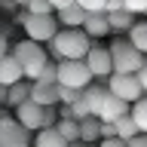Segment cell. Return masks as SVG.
Segmentation results:
<instances>
[{
  "instance_id": "obj_11",
  "label": "cell",
  "mask_w": 147,
  "mask_h": 147,
  "mask_svg": "<svg viewBox=\"0 0 147 147\" xmlns=\"http://www.w3.org/2000/svg\"><path fill=\"white\" fill-rule=\"evenodd\" d=\"M83 18H86V9L77 0H71V3H64V6L55 9V22L61 28H83Z\"/></svg>"
},
{
  "instance_id": "obj_15",
  "label": "cell",
  "mask_w": 147,
  "mask_h": 147,
  "mask_svg": "<svg viewBox=\"0 0 147 147\" xmlns=\"http://www.w3.org/2000/svg\"><path fill=\"white\" fill-rule=\"evenodd\" d=\"M104 16H107L110 34H126L129 28L135 25V12H129V9H117V12H104Z\"/></svg>"
},
{
  "instance_id": "obj_16",
  "label": "cell",
  "mask_w": 147,
  "mask_h": 147,
  "mask_svg": "<svg viewBox=\"0 0 147 147\" xmlns=\"http://www.w3.org/2000/svg\"><path fill=\"white\" fill-rule=\"evenodd\" d=\"M80 141H86V144H95V141H101V119L98 117H83L80 119Z\"/></svg>"
},
{
  "instance_id": "obj_34",
  "label": "cell",
  "mask_w": 147,
  "mask_h": 147,
  "mask_svg": "<svg viewBox=\"0 0 147 147\" xmlns=\"http://www.w3.org/2000/svg\"><path fill=\"white\" fill-rule=\"evenodd\" d=\"M52 3V9H58V6H64V3H71V0H49Z\"/></svg>"
},
{
  "instance_id": "obj_13",
  "label": "cell",
  "mask_w": 147,
  "mask_h": 147,
  "mask_svg": "<svg viewBox=\"0 0 147 147\" xmlns=\"http://www.w3.org/2000/svg\"><path fill=\"white\" fill-rule=\"evenodd\" d=\"M31 98L37 104H58V89L55 83H40V80H31Z\"/></svg>"
},
{
  "instance_id": "obj_4",
  "label": "cell",
  "mask_w": 147,
  "mask_h": 147,
  "mask_svg": "<svg viewBox=\"0 0 147 147\" xmlns=\"http://www.w3.org/2000/svg\"><path fill=\"white\" fill-rule=\"evenodd\" d=\"M18 22H22V28H25L28 40H37V43H49L52 40V34L58 31V22H55L52 12H22L18 16Z\"/></svg>"
},
{
  "instance_id": "obj_14",
  "label": "cell",
  "mask_w": 147,
  "mask_h": 147,
  "mask_svg": "<svg viewBox=\"0 0 147 147\" xmlns=\"http://www.w3.org/2000/svg\"><path fill=\"white\" fill-rule=\"evenodd\" d=\"M83 31H86L89 37H104V34H110L107 16H104V12H86V18H83Z\"/></svg>"
},
{
  "instance_id": "obj_21",
  "label": "cell",
  "mask_w": 147,
  "mask_h": 147,
  "mask_svg": "<svg viewBox=\"0 0 147 147\" xmlns=\"http://www.w3.org/2000/svg\"><path fill=\"white\" fill-rule=\"evenodd\" d=\"M28 95H31V83H25V80H18V83H12V86H6V104H9V107L22 104Z\"/></svg>"
},
{
  "instance_id": "obj_3",
  "label": "cell",
  "mask_w": 147,
  "mask_h": 147,
  "mask_svg": "<svg viewBox=\"0 0 147 147\" xmlns=\"http://www.w3.org/2000/svg\"><path fill=\"white\" fill-rule=\"evenodd\" d=\"M12 55L18 58L22 64V74H25V80H37V74L43 71V64L49 61V55H46L43 43H37V40H22V43L12 46Z\"/></svg>"
},
{
  "instance_id": "obj_25",
  "label": "cell",
  "mask_w": 147,
  "mask_h": 147,
  "mask_svg": "<svg viewBox=\"0 0 147 147\" xmlns=\"http://www.w3.org/2000/svg\"><path fill=\"white\" fill-rule=\"evenodd\" d=\"M80 92H83V89H80ZM71 117L77 119V123H80L83 117H89V107H86V101H83V95H80L77 101H71Z\"/></svg>"
},
{
  "instance_id": "obj_22",
  "label": "cell",
  "mask_w": 147,
  "mask_h": 147,
  "mask_svg": "<svg viewBox=\"0 0 147 147\" xmlns=\"http://www.w3.org/2000/svg\"><path fill=\"white\" fill-rule=\"evenodd\" d=\"M113 129H117V135L123 138V141H129L132 135H138V126H135V119L129 117V110H126V113H119V117L113 119Z\"/></svg>"
},
{
  "instance_id": "obj_1",
  "label": "cell",
  "mask_w": 147,
  "mask_h": 147,
  "mask_svg": "<svg viewBox=\"0 0 147 147\" xmlns=\"http://www.w3.org/2000/svg\"><path fill=\"white\" fill-rule=\"evenodd\" d=\"M80 95H83V101H86L89 113H92V117H98L101 123H113L119 113H126V110H129V101H123L119 95H113V92L107 89V83H101V80L98 83L92 80Z\"/></svg>"
},
{
  "instance_id": "obj_31",
  "label": "cell",
  "mask_w": 147,
  "mask_h": 147,
  "mask_svg": "<svg viewBox=\"0 0 147 147\" xmlns=\"http://www.w3.org/2000/svg\"><path fill=\"white\" fill-rule=\"evenodd\" d=\"M101 147H126V141L119 135H110V138H101Z\"/></svg>"
},
{
  "instance_id": "obj_6",
  "label": "cell",
  "mask_w": 147,
  "mask_h": 147,
  "mask_svg": "<svg viewBox=\"0 0 147 147\" xmlns=\"http://www.w3.org/2000/svg\"><path fill=\"white\" fill-rule=\"evenodd\" d=\"M92 80H95V77H92V71L86 67L83 58H61V61H58V77H55V83H64V86H71V89H86Z\"/></svg>"
},
{
  "instance_id": "obj_7",
  "label": "cell",
  "mask_w": 147,
  "mask_h": 147,
  "mask_svg": "<svg viewBox=\"0 0 147 147\" xmlns=\"http://www.w3.org/2000/svg\"><path fill=\"white\" fill-rule=\"evenodd\" d=\"M104 83H107V89L113 92V95H119V98L129 101V104L144 95V89H141V83H138L135 74H107Z\"/></svg>"
},
{
  "instance_id": "obj_36",
  "label": "cell",
  "mask_w": 147,
  "mask_h": 147,
  "mask_svg": "<svg viewBox=\"0 0 147 147\" xmlns=\"http://www.w3.org/2000/svg\"><path fill=\"white\" fill-rule=\"evenodd\" d=\"M67 147H86V141H80V138H77V141H71Z\"/></svg>"
},
{
  "instance_id": "obj_20",
  "label": "cell",
  "mask_w": 147,
  "mask_h": 147,
  "mask_svg": "<svg viewBox=\"0 0 147 147\" xmlns=\"http://www.w3.org/2000/svg\"><path fill=\"white\" fill-rule=\"evenodd\" d=\"M55 132L71 144V141H77L80 138V123L77 119H71V117H61V119H55Z\"/></svg>"
},
{
  "instance_id": "obj_10",
  "label": "cell",
  "mask_w": 147,
  "mask_h": 147,
  "mask_svg": "<svg viewBox=\"0 0 147 147\" xmlns=\"http://www.w3.org/2000/svg\"><path fill=\"white\" fill-rule=\"evenodd\" d=\"M16 119L28 129V132H37V129L43 126V104H37V101L28 95L22 104H16Z\"/></svg>"
},
{
  "instance_id": "obj_8",
  "label": "cell",
  "mask_w": 147,
  "mask_h": 147,
  "mask_svg": "<svg viewBox=\"0 0 147 147\" xmlns=\"http://www.w3.org/2000/svg\"><path fill=\"white\" fill-rule=\"evenodd\" d=\"M31 132H28L16 117H0V147H28Z\"/></svg>"
},
{
  "instance_id": "obj_30",
  "label": "cell",
  "mask_w": 147,
  "mask_h": 147,
  "mask_svg": "<svg viewBox=\"0 0 147 147\" xmlns=\"http://www.w3.org/2000/svg\"><path fill=\"white\" fill-rule=\"evenodd\" d=\"M135 77H138V83H141V89L147 92V55H144V61H141V67H138Z\"/></svg>"
},
{
  "instance_id": "obj_18",
  "label": "cell",
  "mask_w": 147,
  "mask_h": 147,
  "mask_svg": "<svg viewBox=\"0 0 147 147\" xmlns=\"http://www.w3.org/2000/svg\"><path fill=\"white\" fill-rule=\"evenodd\" d=\"M129 117L135 119L138 132H147V92H144L138 101H132V104H129Z\"/></svg>"
},
{
  "instance_id": "obj_32",
  "label": "cell",
  "mask_w": 147,
  "mask_h": 147,
  "mask_svg": "<svg viewBox=\"0 0 147 147\" xmlns=\"http://www.w3.org/2000/svg\"><path fill=\"white\" fill-rule=\"evenodd\" d=\"M110 135H117L113 123H101V138H110Z\"/></svg>"
},
{
  "instance_id": "obj_24",
  "label": "cell",
  "mask_w": 147,
  "mask_h": 147,
  "mask_svg": "<svg viewBox=\"0 0 147 147\" xmlns=\"http://www.w3.org/2000/svg\"><path fill=\"white\" fill-rule=\"evenodd\" d=\"M55 77H58V64H55V61H46L43 71L37 74V80H40V83H55Z\"/></svg>"
},
{
  "instance_id": "obj_26",
  "label": "cell",
  "mask_w": 147,
  "mask_h": 147,
  "mask_svg": "<svg viewBox=\"0 0 147 147\" xmlns=\"http://www.w3.org/2000/svg\"><path fill=\"white\" fill-rule=\"evenodd\" d=\"M25 9L28 12H52V3H49V0H28Z\"/></svg>"
},
{
  "instance_id": "obj_33",
  "label": "cell",
  "mask_w": 147,
  "mask_h": 147,
  "mask_svg": "<svg viewBox=\"0 0 147 147\" xmlns=\"http://www.w3.org/2000/svg\"><path fill=\"white\" fill-rule=\"evenodd\" d=\"M6 52H9V37L0 34V55H6Z\"/></svg>"
},
{
  "instance_id": "obj_5",
  "label": "cell",
  "mask_w": 147,
  "mask_h": 147,
  "mask_svg": "<svg viewBox=\"0 0 147 147\" xmlns=\"http://www.w3.org/2000/svg\"><path fill=\"white\" fill-rule=\"evenodd\" d=\"M110 49V64H113V74H138L141 61H144V52H138L135 46L126 40H113L107 46Z\"/></svg>"
},
{
  "instance_id": "obj_28",
  "label": "cell",
  "mask_w": 147,
  "mask_h": 147,
  "mask_svg": "<svg viewBox=\"0 0 147 147\" xmlns=\"http://www.w3.org/2000/svg\"><path fill=\"white\" fill-rule=\"evenodd\" d=\"M123 9H129V12H144L147 9V0H123Z\"/></svg>"
},
{
  "instance_id": "obj_38",
  "label": "cell",
  "mask_w": 147,
  "mask_h": 147,
  "mask_svg": "<svg viewBox=\"0 0 147 147\" xmlns=\"http://www.w3.org/2000/svg\"><path fill=\"white\" fill-rule=\"evenodd\" d=\"M25 3H28V0H25Z\"/></svg>"
},
{
  "instance_id": "obj_2",
  "label": "cell",
  "mask_w": 147,
  "mask_h": 147,
  "mask_svg": "<svg viewBox=\"0 0 147 147\" xmlns=\"http://www.w3.org/2000/svg\"><path fill=\"white\" fill-rule=\"evenodd\" d=\"M92 46V37L83 28H58L49 40V52L52 58H83Z\"/></svg>"
},
{
  "instance_id": "obj_12",
  "label": "cell",
  "mask_w": 147,
  "mask_h": 147,
  "mask_svg": "<svg viewBox=\"0 0 147 147\" xmlns=\"http://www.w3.org/2000/svg\"><path fill=\"white\" fill-rule=\"evenodd\" d=\"M18 80H25L18 58H16L12 52L0 55V83H3V86H12V83H18Z\"/></svg>"
},
{
  "instance_id": "obj_19",
  "label": "cell",
  "mask_w": 147,
  "mask_h": 147,
  "mask_svg": "<svg viewBox=\"0 0 147 147\" xmlns=\"http://www.w3.org/2000/svg\"><path fill=\"white\" fill-rule=\"evenodd\" d=\"M129 34V43L135 46L138 52H144L147 55V22H135V25L126 31Z\"/></svg>"
},
{
  "instance_id": "obj_37",
  "label": "cell",
  "mask_w": 147,
  "mask_h": 147,
  "mask_svg": "<svg viewBox=\"0 0 147 147\" xmlns=\"http://www.w3.org/2000/svg\"><path fill=\"white\" fill-rule=\"evenodd\" d=\"M144 16H147V9H144Z\"/></svg>"
},
{
  "instance_id": "obj_35",
  "label": "cell",
  "mask_w": 147,
  "mask_h": 147,
  "mask_svg": "<svg viewBox=\"0 0 147 147\" xmlns=\"http://www.w3.org/2000/svg\"><path fill=\"white\" fill-rule=\"evenodd\" d=\"M3 101H6V86L0 83V104H3Z\"/></svg>"
},
{
  "instance_id": "obj_17",
  "label": "cell",
  "mask_w": 147,
  "mask_h": 147,
  "mask_svg": "<svg viewBox=\"0 0 147 147\" xmlns=\"http://www.w3.org/2000/svg\"><path fill=\"white\" fill-rule=\"evenodd\" d=\"M34 147H67V141L55 132V126H43V129H37Z\"/></svg>"
},
{
  "instance_id": "obj_9",
  "label": "cell",
  "mask_w": 147,
  "mask_h": 147,
  "mask_svg": "<svg viewBox=\"0 0 147 147\" xmlns=\"http://www.w3.org/2000/svg\"><path fill=\"white\" fill-rule=\"evenodd\" d=\"M83 61H86V67L92 71V77L95 80H104L107 74H113V64H110V49L101 43H92L89 52L83 55Z\"/></svg>"
},
{
  "instance_id": "obj_29",
  "label": "cell",
  "mask_w": 147,
  "mask_h": 147,
  "mask_svg": "<svg viewBox=\"0 0 147 147\" xmlns=\"http://www.w3.org/2000/svg\"><path fill=\"white\" fill-rule=\"evenodd\" d=\"M126 147H147V132H138L126 141Z\"/></svg>"
},
{
  "instance_id": "obj_23",
  "label": "cell",
  "mask_w": 147,
  "mask_h": 147,
  "mask_svg": "<svg viewBox=\"0 0 147 147\" xmlns=\"http://www.w3.org/2000/svg\"><path fill=\"white\" fill-rule=\"evenodd\" d=\"M55 89H58V104H71V101L80 98V89H71L64 83H55Z\"/></svg>"
},
{
  "instance_id": "obj_27",
  "label": "cell",
  "mask_w": 147,
  "mask_h": 147,
  "mask_svg": "<svg viewBox=\"0 0 147 147\" xmlns=\"http://www.w3.org/2000/svg\"><path fill=\"white\" fill-rule=\"evenodd\" d=\"M77 3H80L86 12H104V3H107V0H77Z\"/></svg>"
}]
</instances>
